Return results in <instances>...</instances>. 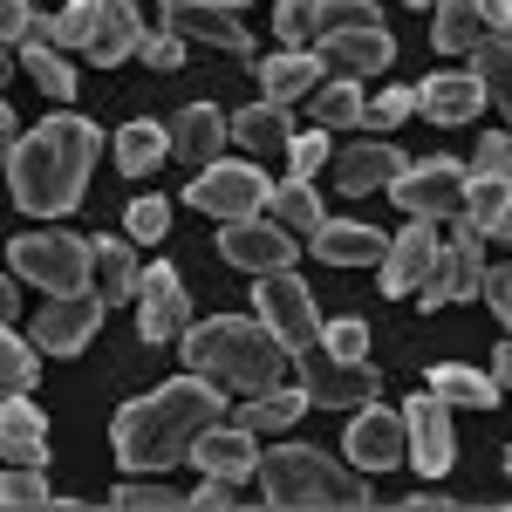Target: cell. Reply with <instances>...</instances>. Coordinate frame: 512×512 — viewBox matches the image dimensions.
<instances>
[{"mask_svg":"<svg viewBox=\"0 0 512 512\" xmlns=\"http://www.w3.org/2000/svg\"><path fill=\"white\" fill-rule=\"evenodd\" d=\"M103 151V130L76 110L41 117L14 151H7V192L28 219H69L89 198V164Z\"/></svg>","mask_w":512,"mask_h":512,"instance_id":"obj_1","label":"cell"},{"mask_svg":"<svg viewBox=\"0 0 512 512\" xmlns=\"http://www.w3.org/2000/svg\"><path fill=\"white\" fill-rule=\"evenodd\" d=\"M219 417H226V383L185 369L178 383H158L151 396L123 403L117 424H110V444H117L123 472H164V465L192 458L198 431L219 424Z\"/></svg>","mask_w":512,"mask_h":512,"instance_id":"obj_2","label":"cell"},{"mask_svg":"<svg viewBox=\"0 0 512 512\" xmlns=\"http://www.w3.org/2000/svg\"><path fill=\"white\" fill-rule=\"evenodd\" d=\"M287 355L294 349L260 315H212V321L185 328V369H198V376H212V383H226L239 396L274 390Z\"/></svg>","mask_w":512,"mask_h":512,"instance_id":"obj_3","label":"cell"},{"mask_svg":"<svg viewBox=\"0 0 512 512\" xmlns=\"http://www.w3.org/2000/svg\"><path fill=\"white\" fill-rule=\"evenodd\" d=\"M260 492H267V506H376V492L349 472V465H335L328 451L315 444H274V451H260Z\"/></svg>","mask_w":512,"mask_h":512,"instance_id":"obj_4","label":"cell"},{"mask_svg":"<svg viewBox=\"0 0 512 512\" xmlns=\"http://www.w3.org/2000/svg\"><path fill=\"white\" fill-rule=\"evenodd\" d=\"M294 376H301L308 403H321V410H362V403L383 396V369L369 355H335L321 335L308 349H294Z\"/></svg>","mask_w":512,"mask_h":512,"instance_id":"obj_5","label":"cell"},{"mask_svg":"<svg viewBox=\"0 0 512 512\" xmlns=\"http://www.w3.org/2000/svg\"><path fill=\"white\" fill-rule=\"evenodd\" d=\"M7 267L21 280H35V287H48V294H82L89 274H96V253L76 233H28L7 246Z\"/></svg>","mask_w":512,"mask_h":512,"instance_id":"obj_6","label":"cell"},{"mask_svg":"<svg viewBox=\"0 0 512 512\" xmlns=\"http://www.w3.org/2000/svg\"><path fill=\"white\" fill-rule=\"evenodd\" d=\"M267 198H274V185L260 164H205L185 185V205L212 212V219H253V212H267Z\"/></svg>","mask_w":512,"mask_h":512,"instance_id":"obj_7","label":"cell"},{"mask_svg":"<svg viewBox=\"0 0 512 512\" xmlns=\"http://www.w3.org/2000/svg\"><path fill=\"white\" fill-rule=\"evenodd\" d=\"M465 178L472 171H458V158H417L390 178V198L410 219H458L465 212Z\"/></svg>","mask_w":512,"mask_h":512,"instance_id":"obj_8","label":"cell"},{"mask_svg":"<svg viewBox=\"0 0 512 512\" xmlns=\"http://www.w3.org/2000/svg\"><path fill=\"white\" fill-rule=\"evenodd\" d=\"M253 315L274 328L287 349H308L321 335V315H315V294L301 287V280L287 274V267H274V274H260V287H253Z\"/></svg>","mask_w":512,"mask_h":512,"instance_id":"obj_9","label":"cell"},{"mask_svg":"<svg viewBox=\"0 0 512 512\" xmlns=\"http://www.w3.org/2000/svg\"><path fill=\"white\" fill-rule=\"evenodd\" d=\"M485 294V233L478 226H458V239L437 253V274L417 287V308H451V301H472Z\"/></svg>","mask_w":512,"mask_h":512,"instance_id":"obj_10","label":"cell"},{"mask_svg":"<svg viewBox=\"0 0 512 512\" xmlns=\"http://www.w3.org/2000/svg\"><path fill=\"white\" fill-rule=\"evenodd\" d=\"M103 308H110V301H103L96 287H82V294H55V301L35 315L28 335H35L41 355H82L89 342H96V328H103Z\"/></svg>","mask_w":512,"mask_h":512,"instance_id":"obj_11","label":"cell"},{"mask_svg":"<svg viewBox=\"0 0 512 512\" xmlns=\"http://www.w3.org/2000/svg\"><path fill=\"white\" fill-rule=\"evenodd\" d=\"M349 465L355 472H390V465H403L410 458V424H403V410H390V403H362L349 417Z\"/></svg>","mask_w":512,"mask_h":512,"instance_id":"obj_12","label":"cell"},{"mask_svg":"<svg viewBox=\"0 0 512 512\" xmlns=\"http://www.w3.org/2000/svg\"><path fill=\"white\" fill-rule=\"evenodd\" d=\"M403 424H410V465L424 478H444L458 458V437H451V403L437 390L403 396Z\"/></svg>","mask_w":512,"mask_h":512,"instance_id":"obj_13","label":"cell"},{"mask_svg":"<svg viewBox=\"0 0 512 512\" xmlns=\"http://www.w3.org/2000/svg\"><path fill=\"white\" fill-rule=\"evenodd\" d=\"M219 253L233 260L239 274H274V267H294V233L280 226L274 212L267 219L260 212L253 219H226L219 226Z\"/></svg>","mask_w":512,"mask_h":512,"instance_id":"obj_14","label":"cell"},{"mask_svg":"<svg viewBox=\"0 0 512 512\" xmlns=\"http://www.w3.org/2000/svg\"><path fill=\"white\" fill-rule=\"evenodd\" d=\"M192 328V294L178 267H144V287H137V335L144 342H185Z\"/></svg>","mask_w":512,"mask_h":512,"instance_id":"obj_15","label":"cell"},{"mask_svg":"<svg viewBox=\"0 0 512 512\" xmlns=\"http://www.w3.org/2000/svg\"><path fill=\"white\" fill-rule=\"evenodd\" d=\"M437 253H444V239H437V219H410L403 233L390 239V253H383V294L403 301V294H417L424 280L437 274Z\"/></svg>","mask_w":512,"mask_h":512,"instance_id":"obj_16","label":"cell"},{"mask_svg":"<svg viewBox=\"0 0 512 512\" xmlns=\"http://www.w3.org/2000/svg\"><path fill=\"white\" fill-rule=\"evenodd\" d=\"M164 137H171V164L205 171V164H219V151H226L233 117H226L219 103H185V110H171V117H164Z\"/></svg>","mask_w":512,"mask_h":512,"instance_id":"obj_17","label":"cell"},{"mask_svg":"<svg viewBox=\"0 0 512 512\" xmlns=\"http://www.w3.org/2000/svg\"><path fill=\"white\" fill-rule=\"evenodd\" d=\"M192 465L198 472H212V478H260V444H253V431L246 424H205L198 431V444H192Z\"/></svg>","mask_w":512,"mask_h":512,"instance_id":"obj_18","label":"cell"},{"mask_svg":"<svg viewBox=\"0 0 512 512\" xmlns=\"http://www.w3.org/2000/svg\"><path fill=\"white\" fill-rule=\"evenodd\" d=\"M164 28L185 41H212V48H226V55H253V41L239 28V14L226 7H205V0H164Z\"/></svg>","mask_w":512,"mask_h":512,"instance_id":"obj_19","label":"cell"},{"mask_svg":"<svg viewBox=\"0 0 512 512\" xmlns=\"http://www.w3.org/2000/svg\"><path fill=\"white\" fill-rule=\"evenodd\" d=\"M417 110L451 130V123H465V117L485 110V82H478L472 69H465V76H458V69H437V76L417 82Z\"/></svg>","mask_w":512,"mask_h":512,"instance_id":"obj_20","label":"cell"},{"mask_svg":"<svg viewBox=\"0 0 512 512\" xmlns=\"http://www.w3.org/2000/svg\"><path fill=\"white\" fill-rule=\"evenodd\" d=\"M130 246H137V239H123V233L89 239V253H96L89 287H96L110 308H130V301H137V287H144V267H137V253H130Z\"/></svg>","mask_w":512,"mask_h":512,"instance_id":"obj_21","label":"cell"},{"mask_svg":"<svg viewBox=\"0 0 512 512\" xmlns=\"http://www.w3.org/2000/svg\"><path fill=\"white\" fill-rule=\"evenodd\" d=\"M144 48V21H137V0H103V14H96V35H89V62L96 69H117Z\"/></svg>","mask_w":512,"mask_h":512,"instance_id":"obj_22","label":"cell"},{"mask_svg":"<svg viewBox=\"0 0 512 512\" xmlns=\"http://www.w3.org/2000/svg\"><path fill=\"white\" fill-rule=\"evenodd\" d=\"M321 48H287V55H260V96L274 103H301L321 89Z\"/></svg>","mask_w":512,"mask_h":512,"instance_id":"obj_23","label":"cell"},{"mask_svg":"<svg viewBox=\"0 0 512 512\" xmlns=\"http://www.w3.org/2000/svg\"><path fill=\"white\" fill-rule=\"evenodd\" d=\"M390 55H396V41L390 28H355V35H328L321 41V62L328 69H342V76H383L390 69Z\"/></svg>","mask_w":512,"mask_h":512,"instance_id":"obj_24","label":"cell"},{"mask_svg":"<svg viewBox=\"0 0 512 512\" xmlns=\"http://www.w3.org/2000/svg\"><path fill=\"white\" fill-rule=\"evenodd\" d=\"M396 171H403V151H390V144H349V151L335 158V192L369 198V192H383Z\"/></svg>","mask_w":512,"mask_h":512,"instance_id":"obj_25","label":"cell"},{"mask_svg":"<svg viewBox=\"0 0 512 512\" xmlns=\"http://www.w3.org/2000/svg\"><path fill=\"white\" fill-rule=\"evenodd\" d=\"M315 253L328 267H383V253H390V239L376 233V226H362V219H328L315 233Z\"/></svg>","mask_w":512,"mask_h":512,"instance_id":"obj_26","label":"cell"},{"mask_svg":"<svg viewBox=\"0 0 512 512\" xmlns=\"http://www.w3.org/2000/svg\"><path fill=\"white\" fill-rule=\"evenodd\" d=\"M233 137H239V151H253V158L287 151V144H294V103H274V96L246 103V110L233 117Z\"/></svg>","mask_w":512,"mask_h":512,"instance_id":"obj_27","label":"cell"},{"mask_svg":"<svg viewBox=\"0 0 512 512\" xmlns=\"http://www.w3.org/2000/svg\"><path fill=\"white\" fill-rule=\"evenodd\" d=\"M0 444H7V465H48V417L28 396L0 403Z\"/></svg>","mask_w":512,"mask_h":512,"instance_id":"obj_28","label":"cell"},{"mask_svg":"<svg viewBox=\"0 0 512 512\" xmlns=\"http://www.w3.org/2000/svg\"><path fill=\"white\" fill-rule=\"evenodd\" d=\"M301 410H308V390H294V383H274V390L246 396L239 403V424L253 437H274V431H294L301 424Z\"/></svg>","mask_w":512,"mask_h":512,"instance_id":"obj_29","label":"cell"},{"mask_svg":"<svg viewBox=\"0 0 512 512\" xmlns=\"http://www.w3.org/2000/svg\"><path fill=\"white\" fill-rule=\"evenodd\" d=\"M485 35H492V28H485L478 0H437V21H431L437 55H472V48H478Z\"/></svg>","mask_w":512,"mask_h":512,"instance_id":"obj_30","label":"cell"},{"mask_svg":"<svg viewBox=\"0 0 512 512\" xmlns=\"http://www.w3.org/2000/svg\"><path fill=\"white\" fill-rule=\"evenodd\" d=\"M424 383H431L444 403H465V410H499V376H485V369H465V362H437Z\"/></svg>","mask_w":512,"mask_h":512,"instance_id":"obj_31","label":"cell"},{"mask_svg":"<svg viewBox=\"0 0 512 512\" xmlns=\"http://www.w3.org/2000/svg\"><path fill=\"white\" fill-rule=\"evenodd\" d=\"M164 158H171L164 123H123V130H117V171H123V178H151Z\"/></svg>","mask_w":512,"mask_h":512,"instance_id":"obj_32","label":"cell"},{"mask_svg":"<svg viewBox=\"0 0 512 512\" xmlns=\"http://www.w3.org/2000/svg\"><path fill=\"white\" fill-rule=\"evenodd\" d=\"M267 212H274V219H280L294 239H315L321 226H328V212H321V198H315V185H308V178H287V185H274Z\"/></svg>","mask_w":512,"mask_h":512,"instance_id":"obj_33","label":"cell"},{"mask_svg":"<svg viewBox=\"0 0 512 512\" xmlns=\"http://www.w3.org/2000/svg\"><path fill=\"white\" fill-rule=\"evenodd\" d=\"M472 76L485 82V103H499V110L512 117V28L506 35H485L472 48Z\"/></svg>","mask_w":512,"mask_h":512,"instance_id":"obj_34","label":"cell"},{"mask_svg":"<svg viewBox=\"0 0 512 512\" xmlns=\"http://www.w3.org/2000/svg\"><path fill=\"white\" fill-rule=\"evenodd\" d=\"M506 212H512V178H499V171H472V178H465V226L499 233Z\"/></svg>","mask_w":512,"mask_h":512,"instance_id":"obj_35","label":"cell"},{"mask_svg":"<svg viewBox=\"0 0 512 512\" xmlns=\"http://www.w3.org/2000/svg\"><path fill=\"white\" fill-rule=\"evenodd\" d=\"M14 55H21V69L35 76L41 96H55V103H76V69L62 62V48H48V41H21Z\"/></svg>","mask_w":512,"mask_h":512,"instance_id":"obj_36","label":"cell"},{"mask_svg":"<svg viewBox=\"0 0 512 512\" xmlns=\"http://www.w3.org/2000/svg\"><path fill=\"white\" fill-rule=\"evenodd\" d=\"M308 110H315L321 130H342V123L369 117V96H362V82H355V76H342V82H321L315 96H308Z\"/></svg>","mask_w":512,"mask_h":512,"instance_id":"obj_37","label":"cell"},{"mask_svg":"<svg viewBox=\"0 0 512 512\" xmlns=\"http://www.w3.org/2000/svg\"><path fill=\"white\" fill-rule=\"evenodd\" d=\"M35 335H28V342H21V328H14V321H7V328H0V383H7V396H28L35 390Z\"/></svg>","mask_w":512,"mask_h":512,"instance_id":"obj_38","label":"cell"},{"mask_svg":"<svg viewBox=\"0 0 512 512\" xmlns=\"http://www.w3.org/2000/svg\"><path fill=\"white\" fill-rule=\"evenodd\" d=\"M315 28H321V41L355 35V28H383V7H376V0H315Z\"/></svg>","mask_w":512,"mask_h":512,"instance_id":"obj_39","label":"cell"},{"mask_svg":"<svg viewBox=\"0 0 512 512\" xmlns=\"http://www.w3.org/2000/svg\"><path fill=\"white\" fill-rule=\"evenodd\" d=\"M110 506H123V512H185L192 492H171V485H151V478H123L117 492H110Z\"/></svg>","mask_w":512,"mask_h":512,"instance_id":"obj_40","label":"cell"},{"mask_svg":"<svg viewBox=\"0 0 512 512\" xmlns=\"http://www.w3.org/2000/svg\"><path fill=\"white\" fill-rule=\"evenodd\" d=\"M0 499L21 512V506H55V492H48V478H41V465H7V478H0Z\"/></svg>","mask_w":512,"mask_h":512,"instance_id":"obj_41","label":"cell"},{"mask_svg":"<svg viewBox=\"0 0 512 512\" xmlns=\"http://www.w3.org/2000/svg\"><path fill=\"white\" fill-rule=\"evenodd\" d=\"M274 28H280V41H287V48H315V41H321L315 0H280V7H274Z\"/></svg>","mask_w":512,"mask_h":512,"instance_id":"obj_42","label":"cell"},{"mask_svg":"<svg viewBox=\"0 0 512 512\" xmlns=\"http://www.w3.org/2000/svg\"><path fill=\"white\" fill-rule=\"evenodd\" d=\"M164 233H171V198H137L130 205V239L137 246H158Z\"/></svg>","mask_w":512,"mask_h":512,"instance_id":"obj_43","label":"cell"},{"mask_svg":"<svg viewBox=\"0 0 512 512\" xmlns=\"http://www.w3.org/2000/svg\"><path fill=\"white\" fill-rule=\"evenodd\" d=\"M321 342L335 355H369V321L362 315H342V321H321Z\"/></svg>","mask_w":512,"mask_h":512,"instance_id":"obj_44","label":"cell"},{"mask_svg":"<svg viewBox=\"0 0 512 512\" xmlns=\"http://www.w3.org/2000/svg\"><path fill=\"white\" fill-rule=\"evenodd\" d=\"M287 158H294V178H315L321 164H335V151H328V130H308V137H294V144H287Z\"/></svg>","mask_w":512,"mask_h":512,"instance_id":"obj_45","label":"cell"},{"mask_svg":"<svg viewBox=\"0 0 512 512\" xmlns=\"http://www.w3.org/2000/svg\"><path fill=\"white\" fill-rule=\"evenodd\" d=\"M403 117H417V89H383V96L369 103V117H362V123L390 130V123H403Z\"/></svg>","mask_w":512,"mask_h":512,"instance_id":"obj_46","label":"cell"},{"mask_svg":"<svg viewBox=\"0 0 512 512\" xmlns=\"http://www.w3.org/2000/svg\"><path fill=\"white\" fill-rule=\"evenodd\" d=\"M137 62H151V69H185V35H144V48H137Z\"/></svg>","mask_w":512,"mask_h":512,"instance_id":"obj_47","label":"cell"},{"mask_svg":"<svg viewBox=\"0 0 512 512\" xmlns=\"http://www.w3.org/2000/svg\"><path fill=\"white\" fill-rule=\"evenodd\" d=\"M0 35H7V48L35 35V0H0Z\"/></svg>","mask_w":512,"mask_h":512,"instance_id":"obj_48","label":"cell"},{"mask_svg":"<svg viewBox=\"0 0 512 512\" xmlns=\"http://www.w3.org/2000/svg\"><path fill=\"white\" fill-rule=\"evenodd\" d=\"M472 171H499V178H512V130H492V137L478 144Z\"/></svg>","mask_w":512,"mask_h":512,"instance_id":"obj_49","label":"cell"},{"mask_svg":"<svg viewBox=\"0 0 512 512\" xmlns=\"http://www.w3.org/2000/svg\"><path fill=\"white\" fill-rule=\"evenodd\" d=\"M485 301H492V315L512 328V260L506 267H485Z\"/></svg>","mask_w":512,"mask_h":512,"instance_id":"obj_50","label":"cell"},{"mask_svg":"<svg viewBox=\"0 0 512 512\" xmlns=\"http://www.w3.org/2000/svg\"><path fill=\"white\" fill-rule=\"evenodd\" d=\"M233 485H239V478H212V472H205V485L192 492V506H233V499H239Z\"/></svg>","mask_w":512,"mask_h":512,"instance_id":"obj_51","label":"cell"},{"mask_svg":"<svg viewBox=\"0 0 512 512\" xmlns=\"http://www.w3.org/2000/svg\"><path fill=\"white\" fill-rule=\"evenodd\" d=\"M478 14H485L492 35H506V28H512V0H478Z\"/></svg>","mask_w":512,"mask_h":512,"instance_id":"obj_52","label":"cell"},{"mask_svg":"<svg viewBox=\"0 0 512 512\" xmlns=\"http://www.w3.org/2000/svg\"><path fill=\"white\" fill-rule=\"evenodd\" d=\"M0 315H7V321L21 315V274H7V280H0Z\"/></svg>","mask_w":512,"mask_h":512,"instance_id":"obj_53","label":"cell"},{"mask_svg":"<svg viewBox=\"0 0 512 512\" xmlns=\"http://www.w3.org/2000/svg\"><path fill=\"white\" fill-rule=\"evenodd\" d=\"M492 376H499V390H506V383H512V335H506V342H499V355H492Z\"/></svg>","mask_w":512,"mask_h":512,"instance_id":"obj_54","label":"cell"},{"mask_svg":"<svg viewBox=\"0 0 512 512\" xmlns=\"http://www.w3.org/2000/svg\"><path fill=\"white\" fill-rule=\"evenodd\" d=\"M205 7H226V14H239V7H246V0H205Z\"/></svg>","mask_w":512,"mask_h":512,"instance_id":"obj_55","label":"cell"},{"mask_svg":"<svg viewBox=\"0 0 512 512\" xmlns=\"http://www.w3.org/2000/svg\"><path fill=\"white\" fill-rule=\"evenodd\" d=\"M499 239H506V246H512V212H506V219H499Z\"/></svg>","mask_w":512,"mask_h":512,"instance_id":"obj_56","label":"cell"},{"mask_svg":"<svg viewBox=\"0 0 512 512\" xmlns=\"http://www.w3.org/2000/svg\"><path fill=\"white\" fill-rule=\"evenodd\" d=\"M403 7H437V0H403Z\"/></svg>","mask_w":512,"mask_h":512,"instance_id":"obj_57","label":"cell"},{"mask_svg":"<svg viewBox=\"0 0 512 512\" xmlns=\"http://www.w3.org/2000/svg\"><path fill=\"white\" fill-rule=\"evenodd\" d=\"M506 472H512V444H506Z\"/></svg>","mask_w":512,"mask_h":512,"instance_id":"obj_58","label":"cell"}]
</instances>
